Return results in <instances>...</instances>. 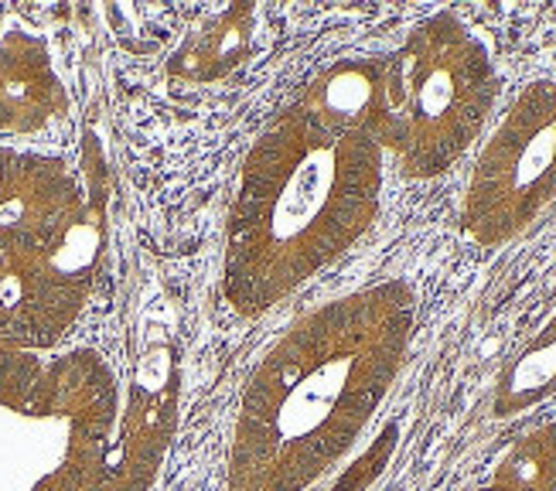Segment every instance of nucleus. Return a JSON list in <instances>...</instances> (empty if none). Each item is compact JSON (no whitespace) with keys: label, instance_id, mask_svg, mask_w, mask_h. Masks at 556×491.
I'll list each match as a JSON object with an SVG mask.
<instances>
[{"label":"nucleus","instance_id":"nucleus-1","mask_svg":"<svg viewBox=\"0 0 556 491\" xmlns=\"http://www.w3.org/2000/svg\"><path fill=\"white\" fill-rule=\"evenodd\" d=\"M376 55L338 59L256 134L226 218V304L260 317L372 229L386 158L369 137Z\"/></svg>","mask_w":556,"mask_h":491},{"label":"nucleus","instance_id":"nucleus-2","mask_svg":"<svg viewBox=\"0 0 556 491\" xmlns=\"http://www.w3.org/2000/svg\"><path fill=\"white\" fill-rule=\"evenodd\" d=\"M417 331V293L379 280L301 314L263 352L236 410L226 491H307L358 444Z\"/></svg>","mask_w":556,"mask_h":491},{"label":"nucleus","instance_id":"nucleus-3","mask_svg":"<svg viewBox=\"0 0 556 491\" xmlns=\"http://www.w3.org/2000/svg\"><path fill=\"white\" fill-rule=\"evenodd\" d=\"M103 250L100 185L55 154L0 147V345L55 352L89 304Z\"/></svg>","mask_w":556,"mask_h":491},{"label":"nucleus","instance_id":"nucleus-4","mask_svg":"<svg viewBox=\"0 0 556 491\" xmlns=\"http://www.w3.org/2000/svg\"><path fill=\"white\" fill-rule=\"evenodd\" d=\"M498 103V68L454 11L424 17L393 52L376 55L369 137L403 178L430 181L462 161Z\"/></svg>","mask_w":556,"mask_h":491},{"label":"nucleus","instance_id":"nucleus-5","mask_svg":"<svg viewBox=\"0 0 556 491\" xmlns=\"http://www.w3.org/2000/svg\"><path fill=\"white\" fill-rule=\"evenodd\" d=\"M119 403L100 352L0 345V491H92Z\"/></svg>","mask_w":556,"mask_h":491},{"label":"nucleus","instance_id":"nucleus-6","mask_svg":"<svg viewBox=\"0 0 556 491\" xmlns=\"http://www.w3.org/2000/svg\"><path fill=\"white\" fill-rule=\"evenodd\" d=\"M556 202V68L516 92L475 158L462 229L475 246L519 239Z\"/></svg>","mask_w":556,"mask_h":491},{"label":"nucleus","instance_id":"nucleus-7","mask_svg":"<svg viewBox=\"0 0 556 491\" xmlns=\"http://www.w3.org/2000/svg\"><path fill=\"white\" fill-rule=\"evenodd\" d=\"M181 410V368L172 349H154L119 403V416L92 491H151L172 448Z\"/></svg>","mask_w":556,"mask_h":491},{"label":"nucleus","instance_id":"nucleus-8","mask_svg":"<svg viewBox=\"0 0 556 491\" xmlns=\"http://www.w3.org/2000/svg\"><path fill=\"white\" fill-rule=\"evenodd\" d=\"M65 110L68 96L45 41L11 32L0 41V134H38Z\"/></svg>","mask_w":556,"mask_h":491},{"label":"nucleus","instance_id":"nucleus-9","mask_svg":"<svg viewBox=\"0 0 556 491\" xmlns=\"http://www.w3.org/2000/svg\"><path fill=\"white\" fill-rule=\"evenodd\" d=\"M260 48V8L229 4L208 11L188 32L181 48L167 62V76L181 86H215L243 68Z\"/></svg>","mask_w":556,"mask_h":491},{"label":"nucleus","instance_id":"nucleus-10","mask_svg":"<svg viewBox=\"0 0 556 491\" xmlns=\"http://www.w3.org/2000/svg\"><path fill=\"white\" fill-rule=\"evenodd\" d=\"M556 396V311L540 325V331L505 362L495 382L492 416L509 420Z\"/></svg>","mask_w":556,"mask_h":491},{"label":"nucleus","instance_id":"nucleus-11","mask_svg":"<svg viewBox=\"0 0 556 491\" xmlns=\"http://www.w3.org/2000/svg\"><path fill=\"white\" fill-rule=\"evenodd\" d=\"M475 491H556V416L513 440Z\"/></svg>","mask_w":556,"mask_h":491}]
</instances>
